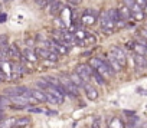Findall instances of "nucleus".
I'll return each instance as SVG.
<instances>
[{
    "mask_svg": "<svg viewBox=\"0 0 147 128\" xmlns=\"http://www.w3.org/2000/svg\"><path fill=\"white\" fill-rule=\"evenodd\" d=\"M9 56H10V59H16V60L23 59V53L20 52V49L18 48L16 43H10L9 45Z\"/></svg>",
    "mask_w": 147,
    "mask_h": 128,
    "instance_id": "obj_8",
    "label": "nucleus"
},
{
    "mask_svg": "<svg viewBox=\"0 0 147 128\" xmlns=\"http://www.w3.org/2000/svg\"><path fill=\"white\" fill-rule=\"evenodd\" d=\"M143 12H144V15H146V16H147V5H146V6H144V7H143Z\"/></svg>",
    "mask_w": 147,
    "mask_h": 128,
    "instance_id": "obj_39",
    "label": "nucleus"
},
{
    "mask_svg": "<svg viewBox=\"0 0 147 128\" xmlns=\"http://www.w3.org/2000/svg\"><path fill=\"white\" fill-rule=\"evenodd\" d=\"M53 23H56V26H58V27H59V29H61V30H62V29H63V23H62V22H61V19H59V17H56V19H55V20H53Z\"/></svg>",
    "mask_w": 147,
    "mask_h": 128,
    "instance_id": "obj_33",
    "label": "nucleus"
},
{
    "mask_svg": "<svg viewBox=\"0 0 147 128\" xmlns=\"http://www.w3.org/2000/svg\"><path fill=\"white\" fill-rule=\"evenodd\" d=\"M59 84H61V86L63 88L65 94H69V95H72V97H78V95H80L78 86L71 81L69 76H59Z\"/></svg>",
    "mask_w": 147,
    "mask_h": 128,
    "instance_id": "obj_2",
    "label": "nucleus"
},
{
    "mask_svg": "<svg viewBox=\"0 0 147 128\" xmlns=\"http://www.w3.org/2000/svg\"><path fill=\"white\" fill-rule=\"evenodd\" d=\"M101 62H102V59H101V58H97V56H94V58H91V59H90L88 65H90L92 69H97V68L101 65Z\"/></svg>",
    "mask_w": 147,
    "mask_h": 128,
    "instance_id": "obj_22",
    "label": "nucleus"
},
{
    "mask_svg": "<svg viewBox=\"0 0 147 128\" xmlns=\"http://www.w3.org/2000/svg\"><path fill=\"white\" fill-rule=\"evenodd\" d=\"M95 71H97V72H98V74H100V75L105 79V81H107V79H110V78L114 75V72L110 69V66L107 65V62H105L104 59H102V62H101V65H100Z\"/></svg>",
    "mask_w": 147,
    "mask_h": 128,
    "instance_id": "obj_6",
    "label": "nucleus"
},
{
    "mask_svg": "<svg viewBox=\"0 0 147 128\" xmlns=\"http://www.w3.org/2000/svg\"><path fill=\"white\" fill-rule=\"evenodd\" d=\"M68 2H69L71 5H74V6H78V5L82 3V0H68Z\"/></svg>",
    "mask_w": 147,
    "mask_h": 128,
    "instance_id": "obj_37",
    "label": "nucleus"
},
{
    "mask_svg": "<svg viewBox=\"0 0 147 128\" xmlns=\"http://www.w3.org/2000/svg\"><path fill=\"white\" fill-rule=\"evenodd\" d=\"M133 50H134L136 53H138V55L147 56V50H146V48H144L143 45H140L138 42H136V43H134V46H133Z\"/></svg>",
    "mask_w": 147,
    "mask_h": 128,
    "instance_id": "obj_21",
    "label": "nucleus"
},
{
    "mask_svg": "<svg viewBox=\"0 0 147 128\" xmlns=\"http://www.w3.org/2000/svg\"><path fill=\"white\" fill-rule=\"evenodd\" d=\"M10 104H12L10 97H7V95H5V94L0 97V109H3V111H5V108L10 107Z\"/></svg>",
    "mask_w": 147,
    "mask_h": 128,
    "instance_id": "obj_19",
    "label": "nucleus"
},
{
    "mask_svg": "<svg viewBox=\"0 0 147 128\" xmlns=\"http://www.w3.org/2000/svg\"><path fill=\"white\" fill-rule=\"evenodd\" d=\"M38 6L40 7V9H48V6L52 3V0H38Z\"/></svg>",
    "mask_w": 147,
    "mask_h": 128,
    "instance_id": "obj_28",
    "label": "nucleus"
},
{
    "mask_svg": "<svg viewBox=\"0 0 147 128\" xmlns=\"http://www.w3.org/2000/svg\"><path fill=\"white\" fill-rule=\"evenodd\" d=\"M138 32H140L138 35H140L141 38H144V39L147 40V27H146V29H141V30H138Z\"/></svg>",
    "mask_w": 147,
    "mask_h": 128,
    "instance_id": "obj_34",
    "label": "nucleus"
},
{
    "mask_svg": "<svg viewBox=\"0 0 147 128\" xmlns=\"http://www.w3.org/2000/svg\"><path fill=\"white\" fill-rule=\"evenodd\" d=\"M136 3H137V5H138V6L143 9V7L147 5V0H136Z\"/></svg>",
    "mask_w": 147,
    "mask_h": 128,
    "instance_id": "obj_35",
    "label": "nucleus"
},
{
    "mask_svg": "<svg viewBox=\"0 0 147 128\" xmlns=\"http://www.w3.org/2000/svg\"><path fill=\"white\" fill-rule=\"evenodd\" d=\"M46 102H49V104H52V105H59V104H61V101H59L55 95H52L51 92H48V91H46Z\"/></svg>",
    "mask_w": 147,
    "mask_h": 128,
    "instance_id": "obj_23",
    "label": "nucleus"
},
{
    "mask_svg": "<svg viewBox=\"0 0 147 128\" xmlns=\"http://www.w3.org/2000/svg\"><path fill=\"white\" fill-rule=\"evenodd\" d=\"M98 19H100V27H101V30L105 32L107 35H111L114 32V29H115V23L111 20V17L108 15V10H102L100 13V17Z\"/></svg>",
    "mask_w": 147,
    "mask_h": 128,
    "instance_id": "obj_1",
    "label": "nucleus"
},
{
    "mask_svg": "<svg viewBox=\"0 0 147 128\" xmlns=\"http://www.w3.org/2000/svg\"><path fill=\"white\" fill-rule=\"evenodd\" d=\"M0 9H2V5H0ZM0 12H2V10H0Z\"/></svg>",
    "mask_w": 147,
    "mask_h": 128,
    "instance_id": "obj_40",
    "label": "nucleus"
},
{
    "mask_svg": "<svg viewBox=\"0 0 147 128\" xmlns=\"http://www.w3.org/2000/svg\"><path fill=\"white\" fill-rule=\"evenodd\" d=\"M108 15H110V17H111V20L117 25L118 22H121V19H120V15H118V10L117 9H108Z\"/></svg>",
    "mask_w": 147,
    "mask_h": 128,
    "instance_id": "obj_20",
    "label": "nucleus"
},
{
    "mask_svg": "<svg viewBox=\"0 0 147 128\" xmlns=\"http://www.w3.org/2000/svg\"><path fill=\"white\" fill-rule=\"evenodd\" d=\"M16 124V118L15 117H9V118H3L0 121V128H13Z\"/></svg>",
    "mask_w": 147,
    "mask_h": 128,
    "instance_id": "obj_17",
    "label": "nucleus"
},
{
    "mask_svg": "<svg viewBox=\"0 0 147 128\" xmlns=\"http://www.w3.org/2000/svg\"><path fill=\"white\" fill-rule=\"evenodd\" d=\"M146 68H147V65H146Z\"/></svg>",
    "mask_w": 147,
    "mask_h": 128,
    "instance_id": "obj_42",
    "label": "nucleus"
},
{
    "mask_svg": "<svg viewBox=\"0 0 147 128\" xmlns=\"http://www.w3.org/2000/svg\"><path fill=\"white\" fill-rule=\"evenodd\" d=\"M82 42L87 43V45H94V43H97V38L92 33H87V36H85V39Z\"/></svg>",
    "mask_w": 147,
    "mask_h": 128,
    "instance_id": "obj_26",
    "label": "nucleus"
},
{
    "mask_svg": "<svg viewBox=\"0 0 147 128\" xmlns=\"http://www.w3.org/2000/svg\"><path fill=\"white\" fill-rule=\"evenodd\" d=\"M0 82H2V81H0Z\"/></svg>",
    "mask_w": 147,
    "mask_h": 128,
    "instance_id": "obj_44",
    "label": "nucleus"
},
{
    "mask_svg": "<svg viewBox=\"0 0 147 128\" xmlns=\"http://www.w3.org/2000/svg\"><path fill=\"white\" fill-rule=\"evenodd\" d=\"M48 12H49V15L51 16H58L61 12H62V5L58 2V0H55V2H53V0H52V3L48 6Z\"/></svg>",
    "mask_w": 147,
    "mask_h": 128,
    "instance_id": "obj_10",
    "label": "nucleus"
},
{
    "mask_svg": "<svg viewBox=\"0 0 147 128\" xmlns=\"http://www.w3.org/2000/svg\"><path fill=\"white\" fill-rule=\"evenodd\" d=\"M118 15H120V19L123 22H127V20H131V12H130V7H127L125 5L120 6L118 9Z\"/></svg>",
    "mask_w": 147,
    "mask_h": 128,
    "instance_id": "obj_11",
    "label": "nucleus"
},
{
    "mask_svg": "<svg viewBox=\"0 0 147 128\" xmlns=\"http://www.w3.org/2000/svg\"><path fill=\"white\" fill-rule=\"evenodd\" d=\"M36 86L39 88V89H43V91H46L51 85H49V82L45 79V78H42V79H38L36 81Z\"/></svg>",
    "mask_w": 147,
    "mask_h": 128,
    "instance_id": "obj_24",
    "label": "nucleus"
},
{
    "mask_svg": "<svg viewBox=\"0 0 147 128\" xmlns=\"http://www.w3.org/2000/svg\"><path fill=\"white\" fill-rule=\"evenodd\" d=\"M35 2H38V0H35Z\"/></svg>",
    "mask_w": 147,
    "mask_h": 128,
    "instance_id": "obj_41",
    "label": "nucleus"
},
{
    "mask_svg": "<svg viewBox=\"0 0 147 128\" xmlns=\"http://www.w3.org/2000/svg\"><path fill=\"white\" fill-rule=\"evenodd\" d=\"M92 128H101V118H95V119H94Z\"/></svg>",
    "mask_w": 147,
    "mask_h": 128,
    "instance_id": "obj_32",
    "label": "nucleus"
},
{
    "mask_svg": "<svg viewBox=\"0 0 147 128\" xmlns=\"http://www.w3.org/2000/svg\"><path fill=\"white\" fill-rule=\"evenodd\" d=\"M6 19H7V15L3 13V12H0V23H5Z\"/></svg>",
    "mask_w": 147,
    "mask_h": 128,
    "instance_id": "obj_36",
    "label": "nucleus"
},
{
    "mask_svg": "<svg viewBox=\"0 0 147 128\" xmlns=\"http://www.w3.org/2000/svg\"><path fill=\"white\" fill-rule=\"evenodd\" d=\"M133 59H134V63H136L137 66L146 68V65H147V56H143V55L136 53V55H133Z\"/></svg>",
    "mask_w": 147,
    "mask_h": 128,
    "instance_id": "obj_15",
    "label": "nucleus"
},
{
    "mask_svg": "<svg viewBox=\"0 0 147 128\" xmlns=\"http://www.w3.org/2000/svg\"><path fill=\"white\" fill-rule=\"evenodd\" d=\"M84 91H85V95H87V98L90 101H97L98 99V91L92 85H90L88 82L84 85Z\"/></svg>",
    "mask_w": 147,
    "mask_h": 128,
    "instance_id": "obj_9",
    "label": "nucleus"
},
{
    "mask_svg": "<svg viewBox=\"0 0 147 128\" xmlns=\"http://www.w3.org/2000/svg\"><path fill=\"white\" fill-rule=\"evenodd\" d=\"M136 42H138L140 45H143V46L146 48V50H147V40H146L144 38H141V36L138 35V36H136Z\"/></svg>",
    "mask_w": 147,
    "mask_h": 128,
    "instance_id": "obj_29",
    "label": "nucleus"
},
{
    "mask_svg": "<svg viewBox=\"0 0 147 128\" xmlns=\"http://www.w3.org/2000/svg\"><path fill=\"white\" fill-rule=\"evenodd\" d=\"M45 114H48V115H51V117H56L58 115V111H45Z\"/></svg>",
    "mask_w": 147,
    "mask_h": 128,
    "instance_id": "obj_38",
    "label": "nucleus"
},
{
    "mask_svg": "<svg viewBox=\"0 0 147 128\" xmlns=\"http://www.w3.org/2000/svg\"><path fill=\"white\" fill-rule=\"evenodd\" d=\"M105 62H107V65L110 66V69L115 74V72H121L123 71V65H121V63L113 56V55H108L107 56V59H104Z\"/></svg>",
    "mask_w": 147,
    "mask_h": 128,
    "instance_id": "obj_7",
    "label": "nucleus"
},
{
    "mask_svg": "<svg viewBox=\"0 0 147 128\" xmlns=\"http://www.w3.org/2000/svg\"><path fill=\"white\" fill-rule=\"evenodd\" d=\"M92 68L90 66V65H78L77 66V69H75V72L85 81V82H88L91 78H92Z\"/></svg>",
    "mask_w": 147,
    "mask_h": 128,
    "instance_id": "obj_4",
    "label": "nucleus"
},
{
    "mask_svg": "<svg viewBox=\"0 0 147 128\" xmlns=\"http://www.w3.org/2000/svg\"><path fill=\"white\" fill-rule=\"evenodd\" d=\"M29 124H30V118H29V117H19V118H16L15 127H16V128H25V127H28Z\"/></svg>",
    "mask_w": 147,
    "mask_h": 128,
    "instance_id": "obj_18",
    "label": "nucleus"
},
{
    "mask_svg": "<svg viewBox=\"0 0 147 128\" xmlns=\"http://www.w3.org/2000/svg\"><path fill=\"white\" fill-rule=\"evenodd\" d=\"M69 78H71V81H72L74 84H75L78 88H84V85L87 84V82H85V81H84L78 74H77V72H72V74L69 75Z\"/></svg>",
    "mask_w": 147,
    "mask_h": 128,
    "instance_id": "obj_16",
    "label": "nucleus"
},
{
    "mask_svg": "<svg viewBox=\"0 0 147 128\" xmlns=\"http://www.w3.org/2000/svg\"><path fill=\"white\" fill-rule=\"evenodd\" d=\"M30 95L38 102H46V91L43 89H30Z\"/></svg>",
    "mask_w": 147,
    "mask_h": 128,
    "instance_id": "obj_14",
    "label": "nucleus"
},
{
    "mask_svg": "<svg viewBox=\"0 0 147 128\" xmlns=\"http://www.w3.org/2000/svg\"><path fill=\"white\" fill-rule=\"evenodd\" d=\"M35 53H36L38 58H42V59L49 60V62H56L58 58H59V55L56 52H52V50H49L46 48H36L35 49Z\"/></svg>",
    "mask_w": 147,
    "mask_h": 128,
    "instance_id": "obj_3",
    "label": "nucleus"
},
{
    "mask_svg": "<svg viewBox=\"0 0 147 128\" xmlns=\"http://www.w3.org/2000/svg\"><path fill=\"white\" fill-rule=\"evenodd\" d=\"M110 53L121 63L123 66H125V63H127V55H125V52L121 49V48H118V46H113L111 49H110Z\"/></svg>",
    "mask_w": 147,
    "mask_h": 128,
    "instance_id": "obj_5",
    "label": "nucleus"
},
{
    "mask_svg": "<svg viewBox=\"0 0 147 128\" xmlns=\"http://www.w3.org/2000/svg\"><path fill=\"white\" fill-rule=\"evenodd\" d=\"M25 43H26V46H28V48H33V45H35V39L28 36V38L25 39Z\"/></svg>",
    "mask_w": 147,
    "mask_h": 128,
    "instance_id": "obj_30",
    "label": "nucleus"
},
{
    "mask_svg": "<svg viewBox=\"0 0 147 128\" xmlns=\"http://www.w3.org/2000/svg\"><path fill=\"white\" fill-rule=\"evenodd\" d=\"M29 112H33V114H42V112H45L42 108H38V107H30L29 108Z\"/></svg>",
    "mask_w": 147,
    "mask_h": 128,
    "instance_id": "obj_31",
    "label": "nucleus"
},
{
    "mask_svg": "<svg viewBox=\"0 0 147 128\" xmlns=\"http://www.w3.org/2000/svg\"><path fill=\"white\" fill-rule=\"evenodd\" d=\"M13 128H16V127H13Z\"/></svg>",
    "mask_w": 147,
    "mask_h": 128,
    "instance_id": "obj_43",
    "label": "nucleus"
},
{
    "mask_svg": "<svg viewBox=\"0 0 147 128\" xmlns=\"http://www.w3.org/2000/svg\"><path fill=\"white\" fill-rule=\"evenodd\" d=\"M92 78L95 79V82H97L98 85H105V79H104V78H102V76H101V75H100L97 71H95V69L92 71Z\"/></svg>",
    "mask_w": 147,
    "mask_h": 128,
    "instance_id": "obj_25",
    "label": "nucleus"
},
{
    "mask_svg": "<svg viewBox=\"0 0 147 128\" xmlns=\"http://www.w3.org/2000/svg\"><path fill=\"white\" fill-rule=\"evenodd\" d=\"M22 53H23V58H25L26 62H33L35 63L38 60V56L35 53V49H32V48H26Z\"/></svg>",
    "mask_w": 147,
    "mask_h": 128,
    "instance_id": "obj_13",
    "label": "nucleus"
},
{
    "mask_svg": "<svg viewBox=\"0 0 147 128\" xmlns=\"http://www.w3.org/2000/svg\"><path fill=\"white\" fill-rule=\"evenodd\" d=\"M97 20H98V17L95 15H91V13H87V12H84V16L81 17V23L84 26H92Z\"/></svg>",
    "mask_w": 147,
    "mask_h": 128,
    "instance_id": "obj_12",
    "label": "nucleus"
},
{
    "mask_svg": "<svg viewBox=\"0 0 147 128\" xmlns=\"http://www.w3.org/2000/svg\"><path fill=\"white\" fill-rule=\"evenodd\" d=\"M9 46V36L7 35H0V49Z\"/></svg>",
    "mask_w": 147,
    "mask_h": 128,
    "instance_id": "obj_27",
    "label": "nucleus"
}]
</instances>
